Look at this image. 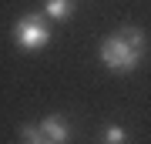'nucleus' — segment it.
<instances>
[{"label": "nucleus", "instance_id": "f257e3e1", "mask_svg": "<svg viewBox=\"0 0 151 144\" xmlns=\"http://www.w3.org/2000/svg\"><path fill=\"white\" fill-rule=\"evenodd\" d=\"M145 50H148V40H145V30L141 27H121V30H114L111 37L101 40V60L114 74L138 70Z\"/></svg>", "mask_w": 151, "mask_h": 144}, {"label": "nucleus", "instance_id": "f03ea898", "mask_svg": "<svg viewBox=\"0 0 151 144\" xmlns=\"http://www.w3.org/2000/svg\"><path fill=\"white\" fill-rule=\"evenodd\" d=\"M14 40H17L20 50L34 54V50H40L44 44L50 40V24L44 20L40 14H24L20 20L14 24Z\"/></svg>", "mask_w": 151, "mask_h": 144}, {"label": "nucleus", "instance_id": "7ed1b4c3", "mask_svg": "<svg viewBox=\"0 0 151 144\" xmlns=\"http://www.w3.org/2000/svg\"><path fill=\"white\" fill-rule=\"evenodd\" d=\"M40 131L47 134L54 144H67V138H70V124L60 117V114H50V117H44V121H40Z\"/></svg>", "mask_w": 151, "mask_h": 144}, {"label": "nucleus", "instance_id": "20e7f679", "mask_svg": "<svg viewBox=\"0 0 151 144\" xmlns=\"http://www.w3.org/2000/svg\"><path fill=\"white\" fill-rule=\"evenodd\" d=\"M70 10H74V0H47L44 4V14L50 20H64V17H70Z\"/></svg>", "mask_w": 151, "mask_h": 144}, {"label": "nucleus", "instance_id": "39448f33", "mask_svg": "<svg viewBox=\"0 0 151 144\" xmlns=\"http://www.w3.org/2000/svg\"><path fill=\"white\" fill-rule=\"evenodd\" d=\"M124 141H128V131L121 124H108L104 134H101V144H124Z\"/></svg>", "mask_w": 151, "mask_h": 144}]
</instances>
